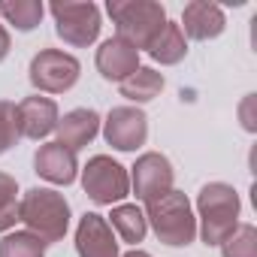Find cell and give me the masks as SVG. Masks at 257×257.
<instances>
[{
	"label": "cell",
	"instance_id": "obj_1",
	"mask_svg": "<svg viewBox=\"0 0 257 257\" xmlns=\"http://www.w3.org/2000/svg\"><path fill=\"white\" fill-rule=\"evenodd\" d=\"M242 200L233 185L209 182L197 194V236L206 245H221L239 224Z\"/></svg>",
	"mask_w": 257,
	"mask_h": 257
},
{
	"label": "cell",
	"instance_id": "obj_2",
	"mask_svg": "<svg viewBox=\"0 0 257 257\" xmlns=\"http://www.w3.org/2000/svg\"><path fill=\"white\" fill-rule=\"evenodd\" d=\"M19 221L46 245L61 242L70 230V203L55 188H31L19 200Z\"/></svg>",
	"mask_w": 257,
	"mask_h": 257
},
{
	"label": "cell",
	"instance_id": "obj_3",
	"mask_svg": "<svg viewBox=\"0 0 257 257\" xmlns=\"http://www.w3.org/2000/svg\"><path fill=\"white\" fill-rule=\"evenodd\" d=\"M146 221L155 230L158 242H164L167 248H188L197 239V215L191 200L182 191H170L161 200L149 203L146 209Z\"/></svg>",
	"mask_w": 257,
	"mask_h": 257
},
{
	"label": "cell",
	"instance_id": "obj_4",
	"mask_svg": "<svg viewBox=\"0 0 257 257\" xmlns=\"http://www.w3.org/2000/svg\"><path fill=\"white\" fill-rule=\"evenodd\" d=\"M106 13L115 25V37L131 43L137 52H146L167 25V10L155 0H109Z\"/></svg>",
	"mask_w": 257,
	"mask_h": 257
},
{
	"label": "cell",
	"instance_id": "obj_5",
	"mask_svg": "<svg viewBox=\"0 0 257 257\" xmlns=\"http://www.w3.org/2000/svg\"><path fill=\"white\" fill-rule=\"evenodd\" d=\"M82 188L97 206H118L131 194V173L109 155H94L82 167Z\"/></svg>",
	"mask_w": 257,
	"mask_h": 257
},
{
	"label": "cell",
	"instance_id": "obj_6",
	"mask_svg": "<svg viewBox=\"0 0 257 257\" xmlns=\"http://www.w3.org/2000/svg\"><path fill=\"white\" fill-rule=\"evenodd\" d=\"M82 76V64L76 55L61 49H40L31 58L28 79L37 88V94H67Z\"/></svg>",
	"mask_w": 257,
	"mask_h": 257
},
{
	"label": "cell",
	"instance_id": "obj_7",
	"mask_svg": "<svg viewBox=\"0 0 257 257\" xmlns=\"http://www.w3.org/2000/svg\"><path fill=\"white\" fill-rule=\"evenodd\" d=\"M52 19H55V34L73 46V49H88L97 43L100 37V28H103V19H100V7L97 4H52L49 7Z\"/></svg>",
	"mask_w": 257,
	"mask_h": 257
},
{
	"label": "cell",
	"instance_id": "obj_8",
	"mask_svg": "<svg viewBox=\"0 0 257 257\" xmlns=\"http://www.w3.org/2000/svg\"><path fill=\"white\" fill-rule=\"evenodd\" d=\"M103 140L115 152H137L149 140V115L140 106H112L100 124Z\"/></svg>",
	"mask_w": 257,
	"mask_h": 257
},
{
	"label": "cell",
	"instance_id": "obj_9",
	"mask_svg": "<svg viewBox=\"0 0 257 257\" xmlns=\"http://www.w3.org/2000/svg\"><path fill=\"white\" fill-rule=\"evenodd\" d=\"M173 182H176V170H173L170 158L161 155V152H146L131 167V191L137 194V200L143 206H149V203L161 200L164 194H170Z\"/></svg>",
	"mask_w": 257,
	"mask_h": 257
},
{
	"label": "cell",
	"instance_id": "obj_10",
	"mask_svg": "<svg viewBox=\"0 0 257 257\" xmlns=\"http://www.w3.org/2000/svg\"><path fill=\"white\" fill-rule=\"evenodd\" d=\"M16 112H19V134L25 140H46L49 134H55V127H58V103L52 97H43V94H31L25 97L22 103H16Z\"/></svg>",
	"mask_w": 257,
	"mask_h": 257
},
{
	"label": "cell",
	"instance_id": "obj_11",
	"mask_svg": "<svg viewBox=\"0 0 257 257\" xmlns=\"http://www.w3.org/2000/svg\"><path fill=\"white\" fill-rule=\"evenodd\" d=\"M34 173L40 179H46L49 185H73L76 176H79V158L76 152H70L67 146L61 143H43L37 152H34Z\"/></svg>",
	"mask_w": 257,
	"mask_h": 257
},
{
	"label": "cell",
	"instance_id": "obj_12",
	"mask_svg": "<svg viewBox=\"0 0 257 257\" xmlns=\"http://www.w3.org/2000/svg\"><path fill=\"white\" fill-rule=\"evenodd\" d=\"M185 40H197V43H209L218 40L227 28L224 10L218 4H209V0H191V4L182 10V22H179Z\"/></svg>",
	"mask_w": 257,
	"mask_h": 257
},
{
	"label": "cell",
	"instance_id": "obj_13",
	"mask_svg": "<svg viewBox=\"0 0 257 257\" xmlns=\"http://www.w3.org/2000/svg\"><path fill=\"white\" fill-rule=\"evenodd\" d=\"M76 254L79 257H118V239L109 221L97 212H85L76 227Z\"/></svg>",
	"mask_w": 257,
	"mask_h": 257
},
{
	"label": "cell",
	"instance_id": "obj_14",
	"mask_svg": "<svg viewBox=\"0 0 257 257\" xmlns=\"http://www.w3.org/2000/svg\"><path fill=\"white\" fill-rule=\"evenodd\" d=\"M94 67L97 73L106 79V82H124L131 73H137L140 67V52L131 46V43H124L121 37H109L100 43L97 55H94Z\"/></svg>",
	"mask_w": 257,
	"mask_h": 257
},
{
	"label": "cell",
	"instance_id": "obj_15",
	"mask_svg": "<svg viewBox=\"0 0 257 257\" xmlns=\"http://www.w3.org/2000/svg\"><path fill=\"white\" fill-rule=\"evenodd\" d=\"M100 124H103V118H100L94 109H88V106L70 109V112H64V115L58 118V127H55L58 140H55V143L67 146L70 152H82V149L91 146L94 137L100 134Z\"/></svg>",
	"mask_w": 257,
	"mask_h": 257
},
{
	"label": "cell",
	"instance_id": "obj_16",
	"mask_svg": "<svg viewBox=\"0 0 257 257\" xmlns=\"http://www.w3.org/2000/svg\"><path fill=\"white\" fill-rule=\"evenodd\" d=\"M106 221H109L115 239L134 245V248H137V245L146 239V233H149L146 212H143V206H137V203H118V206H112V215H109Z\"/></svg>",
	"mask_w": 257,
	"mask_h": 257
},
{
	"label": "cell",
	"instance_id": "obj_17",
	"mask_svg": "<svg viewBox=\"0 0 257 257\" xmlns=\"http://www.w3.org/2000/svg\"><path fill=\"white\" fill-rule=\"evenodd\" d=\"M164 85H167L164 73H158L155 67H143L140 64L137 73H131L118 85V91H121V97L131 100V106H143V103H152L155 97H161Z\"/></svg>",
	"mask_w": 257,
	"mask_h": 257
},
{
	"label": "cell",
	"instance_id": "obj_18",
	"mask_svg": "<svg viewBox=\"0 0 257 257\" xmlns=\"http://www.w3.org/2000/svg\"><path fill=\"white\" fill-rule=\"evenodd\" d=\"M146 52H149V58L158 61L161 67H173V64L185 61V55H188V40H185L179 22H170V19H167V25L161 28V34L152 40V46H149Z\"/></svg>",
	"mask_w": 257,
	"mask_h": 257
},
{
	"label": "cell",
	"instance_id": "obj_19",
	"mask_svg": "<svg viewBox=\"0 0 257 257\" xmlns=\"http://www.w3.org/2000/svg\"><path fill=\"white\" fill-rule=\"evenodd\" d=\"M43 16H46V7L40 0H4L0 4V19L22 34H31L34 28H40Z\"/></svg>",
	"mask_w": 257,
	"mask_h": 257
},
{
	"label": "cell",
	"instance_id": "obj_20",
	"mask_svg": "<svg viewBox=\"0 0 257 257\" xmlns=\"http://www.w3.org/2000/svg\"><path fill=\"white\" fill-rule=\"evenodd\" d=\"M46 242L28 230H10L0 239V257H46Z\"/></svg>",
	"mask_w": 257,
	"mask_h": 257
},
{
	"label": "cell",
	"instance_id": "obj_21",
	"mask_svg": "<svg viewBox=\"0 0 257 257\" xmlns=\"http://www.w3.org/2000/svg\"><path fill=\"white\" fill-rule=\"evenodd\" d=\"M19 182L10 173H0V233H10L19 224Z\"/></svg>",
	"mask_w": 257,
	"mask_h": 257
},
{
	"label": "cell",
	"instance_id": "obj_22",
	"mask_svg": "<svg viewBox=\"0 0 257 257\" xmlns=\"http://www.w3.org/2000/svg\"><path fill=\"white\" fill-rule=\"evenodd\" d=\"M218 248H221V257H257V227L236 224V230Z\"/></svg>",
	"mask_w": 257,
	"mask_h": 257
},
{
	"label": "cell",
	"instance_id": "obj_23",
	"mask_svg": "<svg viewBox=\"0 0 257 257\" xmlns=\"http://www.w3.org/2000/svg\"><path fill=\"white\" fill-rule=\"evenodd\" d=\"M19 140H22V134H19V112H16V103L0 100V155H7Z\"/></svg>",
	"mask_w": 257,
	"mask_h": 257
},
{
	"label": "cell",
	"instance_id": "obj_24",
	"mask_svg": "<svg viewBox=\"0 0 257 257\" xmlns=\"http://www.w3.org/2000/svg\"><path fill=\"white\" fill-rule=\"evenodd\" d=\"M251 106H254V94H248L245 103H242V109H239V115H242V127H245L248 134L257 131V124H254V118H251Z\"/></svg>",
	"mask_w": 257,
	"mask_h": 257
},
{
	"label": "cell",
	"instance_id": "obj_25",
	"mask_svg": "<svg viewBox=\"0 0 257 257\" xmlns=\"http://www.w3.org/2000/svg\"><path fill=\"white\" fill-rule=\"evenodd\" d=\"M10 49H13V40H10V31L0 25V64L10 58Z\"/></svg>",
	"mask_w": 257,
	"mask_h": 257
},
{
	"label": "cell",
	"instance_id": "obj_26",
	"mask_svg": "<svg viewBox=\"0 0 257 257\" xmlns=\"http://www.w3.org/2000/svg\"><path fill=\"white\" fill-rule=\"evenodd\" d=\"M118 257H152L149 251H143V248H134V251H127V254H118Z\"/></svg>",
	"mask_w": 257,
	"mask_h": 257
}]
</instances>
